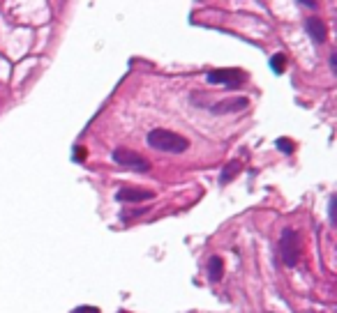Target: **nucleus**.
Returning a JSON list of instances; mask_svg holds the SVG:
<instances>
[{
	"label": "nucleus",
	"mask_w": 337,
	"mask_h": 313,
	"mask_svg": "<svg viewBox=\"0 0 337 313\" xmlns=\"http://www.w3.org/2000/svg\"><path fill=\"white\" fill-rule=\"evenodd\" d=\"M305 28H307V33H310V37H312V42L314 44L326 42V23H323L319 17H310L307 18V23H305Z\"/></svg>",
	"instance_id": "7"
},
{
	"label": "nucleus",
	"mask_w": 337,
	"mask_h": 313,
	"mask_svg": "<svg viewBox=\"0 0 337 313\" xmlns=\"http://www.w3.org/2000/svg\"><path fill=\"white\" fill-rule=\"evenodd\" d=\"M284 65H286V58H284L282 53H275V55L270 58V67H273V71H275V74H282V71H284Z\"/></svg>",
	"instance_id": "9"
},
{
	"label": "nucleus",
	"mask_w": 337,
	"mask_h": 313,
	"mask_svg": "<svg viewBox=\"0 0 337 313\" xmlns=\"http://www.w3.org/2000/svg\"><path fill=\"white\" fill-rule=\"evenodd\" d=\"M277 148L282 150V152H286V155H291V152H293V145L289 143V139H280V140H277Z\"/></svg>",
	"instance_id": "10"
},
{
	"label": "nucleus",
	"mask_w": 337,
	"mask_h": 313,
	"mask_svg": "<svg viewBox=\"0 0 337 313\" xmlns=\"http://www.w3.org/2000/svg\"><path fill=\"white\" fill-rule=\"evenodd\" d=\"M113 161L120 166H127V168H134V171H141V173H146L148 168H150V164H148V159H143L139 152H132V150H125V148H118L113 150Z\"/></svg>",
	"instance_id": "3"
},
{
	"label": "nucleus",
	"mask_w": 337,
	"mask_h": 313,
	"mask_svg": "<svg viewBox=\"0 0 337 313\" xmlns=\"http://www.w3.org/2000/svg\"><path fill=\"white\" fill-rule=\"evenodd\" d=\"M333 212H335V198H330V203H328V214H330V221L335 224V214H333Z\"/></svg>",
	"instance_id": "13"
},
{
	"label": "nucleus",
	"mask_w": 337,
	"mask_h": 313,
	"mask_svg": "<svg viewBox=\"0 0 337 313\" xmlns=\"http://www.w3.org/2000/svg\"><path fill=\"white\" fill-rule=\"evenodd\" d=\"M233 171H238V161H236V164L231 166L229 171H224V173H222V182H226V180H231V175H233Z\"/></svg>",
	"instance_id": "11"
},
{
	"label": "nucleus",
	"mask_w": 337,
	"mask_h": 313,
	"mask_svg": "<svg viewBox=\"0 0 337 313\" xmlns=\"http://www.w3.org/2000/svg\"><path fill=\"white\" fill-rule=\"evenodd\" d=\"M280 256H282V261L289 267H293L298 262V258H300V237L291 228H286L282 237H280Z\"/></svg>",
	"instance_id": "2"
},
{
	"label": "nucleus",
	"mask_w": 337,
	"mask_h": 313,
	"mask_svg": "<svg viewBox=\"0 0 337 313\" xmlns=\"http://www.w3.org/2000/svg\"><path fill=\"white\" fill-rule=\"evenodd\" d=\"M74 313H99V311L95 309V306H79Z\"/></svg>",
	"instance_id": "12"
},
{
	"label": "nucleus",
	"mask_w": 337,
	"mask_h": 313,
	"mask_svg": "<svg viewBox=\"0 0 337 313\" xmlns=\"http://www.w3.org/2000/svg\"><path fill=\"white\" fill-rule=\"evenodd\" d=\"M148 145L160 152H171V155H180L189 148V140L185 136H180L176 131H168V129H152L148 134Z\"/></svg>",
	"instance_id": "1"
},
{
	"label": "nucleus",
	"mask_w": 337,
	"mask_h": 313,
	"mask_svg": "<svg viewBox=\"0 0 337 313\" xmlns=\"http://www.w3.org/2000/svg\"><path fill=\"white\" fill-rule=\"evenodd\" d=\"M247 99L245 97H238V99H229V102H220V104L213 106V113L222 115V113H238V111H245L247 108Z\"/></svg>",
	"instance_id": "6"
},
{
	"label": "nucleus",
	"mask_w": 337,
	"mask_h": 313,
	"mask_svg": "<svg viewBox=\"0 0 337 313\" xmlns=\"http://www.w3.org/2000/svg\"><path fill=\"white\" fill-rule=\"evenodd\" d=\"M206 81H208V83H215V86L222 83V86H226V87H240L243 81H245V74L240 70H215L206 76Z\"/></svg>",
	"instance_id": "4"
},
{
	"label": "nucleus",
	"mask_w": 337,
	"mask_h": 313,
	"mask_svg": "<svg viewBox=\"0 0 337 313\" xmlns=\"http://www.w3.org/2000/svg\"><path fill=\"white\" fill-rule=\"evenodd\" d=\"M300 5H302V7H310V9L317 7V2H310V0H300Z\"/></svg>",
	"instance_id": "14"
},
{
	"label": "nucleus",
	"mask_w": 337,
	"mask_h": 313,
	"mask_svg": "<svg viewBox=\"0 0 337 313\" xmlns=\"http://www.w3.org/2000/svg\"><path fill=\"white\" fill-rule=\"evenodd\" d=\"M222 270H224V262L222 258H210V262H208V278L210 281H220L222 278Z\"/></svg>",
	"instance_id": "8"
},
{
	"label": "nucleus",
	"mask_w": 337,
	"mask_h": 313,
	"mask_svg": "<svg viewBox=\"0 0 337 313\" xmlns=\"http://www.w3.org/2000/svg\"><path fill=\"white\" fill-rule=\"evenodd\" d=\"M155 193L148 191V189H130V187H125L118 191L115 198L123 200V203H141V200H150Z\"/></svg>",
	"instance_id": "5"
}]
</instances>
